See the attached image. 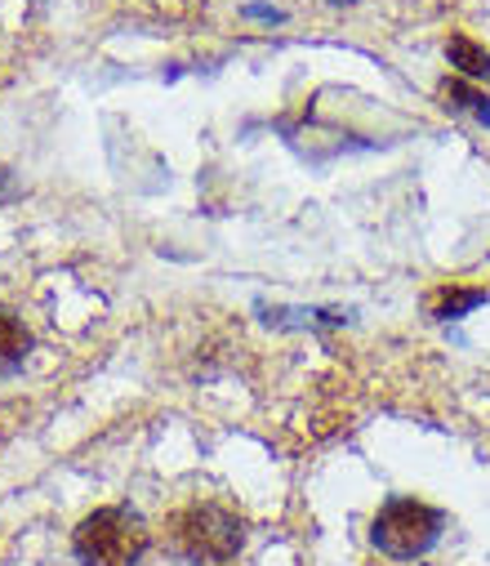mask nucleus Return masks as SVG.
I'll return each instance as SVG.
<instances>
[{
  "instance_id": "nucleus-3",
  "label": "nucleus",
  "mask_w": 490,
  "mask_h": 566,
  "mask_svg": "<svg viewBox=\"0 0 490 566\" xmlns=\"http://www.w3.org/2000/svg\"><path fill=\"white\" fill-rule=\"evenodd\" d=\"M441 531H446L441 509L410 500V495H393L379 504V513L371 522V544L393 562H415L441 539Z\"/></svg>"
},
{
  "instance_id": "nucleus-2",
  "label": "nucleus",
  "mask_w": 490,
  "mask_h": 566,
  "mask_svg": "<svg viewBox=\"0 0 490 566\" xmlns=\"http://www.w3.org/2000/svg\"><path fill=\"white\" fill-rule=\"evenodd\" d=\"M147 544H152V535H147L143 517L129 509H116V504L94 509L72 531V553L81 566H138Z\"/></svg>"
},
{
  "instance_id": "nucleus-8",
  "label": "nucleus",
  "mask_w": 490,
  "mask_h": 566,
  "mask_svg": "<svg viewBox=\"0 0 490 566\" xmlns=\"http://www.w3.org/2000/svg\"><path fill=\"white\" fill-rule=\"evenodd\" d=\"M441 107H450V112H472L481 125H490V98H486L481 90H472L463 76H455V81L441 85Z\"/></svg>"
},
{
  "instance_id": "nucleus-10",
  "label": "nucleus",
  "mask_w": 490,
  "mask_h": 566,
  "mask_svg": "<svg viewBox=\"0 0 490 566\" xmlns=\"http://www.w3.org/2000/svg\"><path fill=\"white\" fill-rule=\"evenodd\" d=\"M331 6H353V0H331Z\"/></svg>"
},
{
  "instance_id": "nucleus-5",
  "label": "nucleus",
  "mask_w": 490,
  "mask_h": 566,
  "mask_svg": "<svg viewBox=\"0 0 490 566\" xmlns=\"http://www.w3.org/2000/svg\"><path fill=\"white\" fill-rule=\"evenodd\" d=\"M28 353H32V331L23 326V317L14 308L0 304V375L23 370Z\"/></svg>"
},
{
  "instance_id": "nucleus-1",
  "label": "nucleus",
  "mask_w": 490,
  "mask_h": 566,
  "mask_svg": "<svg viewBox=\"0 0 490 566\" xmlns=\"http://www.w3.org/2000/svg\"><path fill=\"white\" fill-rule=\"evenodd\" d=\"M166 553L184 566H210V562H232L246 544V526L232 509L223 504H188L166 517L160 531Z\"/></svg>"
},
{
  "instance_id": "nucleus-9",
  "label": "nucleus",
  "mask_w": 490,
  "mask_h": 566,
  "mask_svg": "<svg viewBox=\"0 0 490 566\" xmlns=\"http://www.w3.org/2000/svg\"><path fill=\"white\" fill-rule=\"evenodd\" d=\"M241 14H246V19H254V23H285V14H281V10H272V6H246Z\"/></svg>"
},
{
  "instance_id": "nucleus-4",
  "label": "nucleus",
  "mask_w": 490,
  "mask_h": 566,
  "mask_svg": "<svg viewBox=\"0 0 490 566\" xmlns=\"http://www.w3.org/2000/svg\"><path fill=\"white\" fill-rule=\"evenodd\" d=\"M254 313L277 331H321V326H348L353 322L348 308H272V304H254Z\"/></svg>"
},
{
  "instance_id": "nucleus-7",
  "label": "nucleus",
  "mask_w": 490,
  "mask_h": 566,
  "mask_svg": "<svg viewBox=\"0 0 490 566\" xmlns=\"http://www.w3.org/2000/svg\"><path fill=\"white\" fill-rule=\"evenodd\" d=\"M446 59H450V67H459V76H468V81H490V54H486L477 41L450 36V41H446Z\"/></svg>"
},
{
  "instance_id": "nucleus-6",
  "label": "nucleus",
  "mask_w": 490,
  "mask_h": 566,
  "mask_svg": "<svg viewBox=\"0 0 490 566\" xmlns=\"http://www.w3.org/2000/svg\"><path fill=\"white\" fill-rule=\"evenodd\" d=\"M486 300H490V291L446 286V291H437V300H432V322H459V317H468L472 308H481Z\"/></svg>"
}]
</instances>
